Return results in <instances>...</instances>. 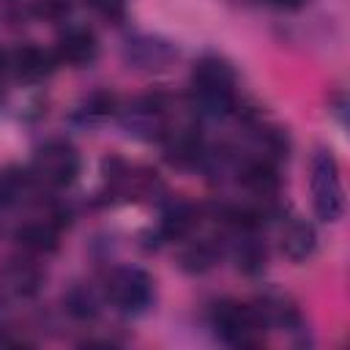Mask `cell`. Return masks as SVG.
<instances>
[{
  "mask_svg": "<svg viewBox=\"0 0 350 350\" xmlns=\"http://www.w3.org/2000/svg\"><path fill=\"white\" fill-rule=\"evenodd\" d=\"M194 104L208 115H227L235 107V71L230 60L219 55H205L191 68Z\"/></svg>",
  "mask_w": 350,
  "mask_h": 350,
  "instance_id": "1",
  "label": "cell"
},
{
  "mask_svg": "<svg viewBox=\"0 0 350 350\" xmlns=\"http://www.w3.org/2000/svg\"><path fill=\"white\" fill-rule=\"evenodd\" d=\"M216 334L232 347H254L262 342L265 320L257 306L238 301H219L211 312Z\"/></svg>",
  "mask_w": 350,
  "mask_h": 350,
  "instance_id": "2",
  "label": "cell"
},
{
  "mask_svg": "<svg viewBox=\"0 0 350 350\" xmlns=\"http://www.w3.org/2000/svg\"><path fill=\"white\" fill-rule=\"evenodd\" d=\"M312 202H314V213L323 221H336L345 211V191H342V180H339V167L336 159L331 156V150H317L312 159Z\"/></svg>",
  "mask_w": 350,
  "mask_h": 350,
  "instance_id": "3",
  "label": "cell"
},
{
  "mask_svg": "<svg viewBox=\"0 0 350 350\" xmlns=\"http://www.w3.org/2000/svg\"><path fill=\"white\" fill-rule=\"evenodd\" d=\"M77 172H79V153L68 142H60V139L41 145L33 156V164H30L33 180L52 186V189L74 183Z\"/></svg>",
  "mask_w": 350,
  "mask_h": 350,
  "instance_id": "4",
  "label": "cell"
},
{
  "mask_svg": "<svg viewBox=\"0 0 350 350\" xmlns=\"http://www.w3.org/2000/svg\"><path fill=\"white\" fill-rule=\"evenodd\" d=\"M104 290H107V298L118 309H123V312H142L150 304V298H153V279L142 268L123 265V268L109 271Z\"/></svg>",
  "mask_w": 350,
  "mask_h": 350,
  "instance_id": "5",
  "label": "cell"
},
{
  "mask_svg": "<svg viewBox=\"0 0 350 350\" xmlns=\"http://www.w3.org/2000/svg\"><path fill=\"white\" fill-rule=\"evenodd\" d=\"M57 57L55 52H46L41 46H19L11 57H8V68L16 74V79L22 82H41L44 77L52 74Z\"/></svg>",
  "mask_w": 350,
  "mask_h": 350,
  "instance_id": "6",
  "label": "cell"
},
{
  "mask_svg": "<svg viewBox=\"0 0 350 350\" xmlns=\"http://www.w3.org/2000/svg\"><path fill=\"white\" fill-rule=\"evenodd\" d=\"M96 52H98V41L88 27H68L55 46L57 63H68V66H85L96 57Z\"/></svg>",
  "mask_w": 350,
  "mask_h": 350,
  "instance_id": "7",
  "label": "cell"
},
{
  "mask_svg": "<svg viewBox=\"0 0 350 350\" xmlns=\"http://www.w3.org/2000/svg\"><path fill=\"white\" fill-rule=\"evenodd\" d=\"M36 180L30 175V167L8 164L0 170V205H16L33 191Z\"/></svg>",
  "mask_w": 350,
  "mask_h": 350,
  "instance_id": "8",
  "label": "cell"
},
{
  "mask_svg": "<svg viewBox=\"0 0 350 350\" xmlns=\"http://www.w3.org/2000/svg\"><path fill=\"white\" fill-rule=\"evenodd\" d=\"M282 252L290 260H306L314 252V230L301 219H290L282 227Z\"/></svg>",
  "mask_w": 350,
  "mask_h": 350,
  "instance_id": "9",
  "label": "cell"
},
{
  "mask_svg": "<svg viewBox=\"0 0 350 350\" xmlns=\"http://www.w3.org/2000/svg\"><path fill=\"white\" fill-rule=\"evenodd\" d=\"M0 276H3L5 290L16 293V295H33L41 284V271L27 260H11Z\"/></svg>",
  "mask_w": 350,
  "mask_h": 350,
  "instance_id": "10",
  "label": "cell"
},
{
  "mask_svg": "<svg viewBox=\"0 0 350 350\" xmlns=\"http://www.w3.org/2000/svg\"><path fill=\"white\" fill-rule=\"evenodd\" d=\"M172 55V46L159 38H137L129 46V60H134L139 68H164V63H170Z\"/></svg>",
  "mask_w": 350,
  "mask_h": 350,
  "instance_id": "11",
  "label": "cell"
},
{
  "mask_svg": "<svg viewBox=\"0 0 350 350\" xmlns=\"http://www.w3.org/2000/svg\"><path fill=\"white\" fill-rule=\"evenodd\" d=\"M16 241L30 252H52L57 246V221H27L16 230Z\"/></svg>",
  "mask_w": 350,
  "mask_h": 350,
  "instance_id": "12",
  "label": "cell"
},
{
  "mask_svg": "<svg viewBox=\"0 0 350 350\" xmlns=\"http://www.w3.org/2000/svg\"><path fill=\"white\" fill-rule=\"evenodd\" d=\"M241 180L249 191H254L257 197H271L276 189H279V178H276V170L268 159H257L252 164L243 167L241 172Z\"/></svg>",
  "mask_w": 350,
  "mask_h": 350,
  "instance_id": "13",
  "label": "cell"
},
{
  "mask_svg": "<svg viewBox=\"0 0 350 350\" xmlns=\"http://www.w3.org/2000/svg\"><path fill=\"white\" fill-rule=\"evenodd\" d=\"M197 221V211L191 202L186 200H175L164 208V216H161V232L167 238H180L186 235Z\"/></svg>",
  "mask_w": 350,
  "mask_h": 350,
  "instance_id": "14",
  "label": "cell"
},
{
  "mask_svg": "<svg viewBox=\"0 0 350 350\" xmlns=\"http://www.w3.org/2000/svg\"><path fill=\"white\" fill-rule=\"evenodd\" d=\"M216 262V249L208 243V241H200L194 246H189L183 254H180V265L186 271H205Z\"/></svg>",
  "mask_w": 350,
  "mask_h": 350,
  "instance_id": "15",
  "label": "cell"
},
{
  "mask_svg": "<svg viewBox=\"0 0 350 350\" xmlns=\"http://www.w3.org/2000/svg\"><path fill=\"white\" fill-rule=\"evenodd\" d=\"M68 312H71L74 317H93V314L98 312V298H96L93 290H88V287H77V290H71V295H68Z\"/></svg>",
  "mask_w": 350,
  "mask_h": 350,
  "instance_id": "16",
  "label": "cell"
},
{
  "mask_svg": "<svg viewBox=\"0 0 350 350\" xmlns=\"http://www.w3.org/2000/svg\"><path fill=\"white\" fill-rule=\"evenodd\" d=\"M93 8H98L101 14L107 16H120L123 8H126V0H88Z\"/></svg>",
  "mask_w": 350,
  "mask_h": 350,
  "instance_id": "17",
  "label": "cell"
},
{
  "mask_svg": "<svg viewBox=\"0 0 350 350\" xmlns=\"http://www.w3.org/2000/svg\"><path fill=\"white\" fill-rule=\"evenodd\" d=\"M271 3H276L279 8H301L306 0H271Z\"/></svg>",
  "mask_w": 350,
  "mask_h": 350,
  "instance_id": "18",
  "label": "cell"
},
{
  "mask_svg": "<svg viewBox=\"0 0 350 350\" xmlns=\"http://www.w3.org/2000/svg\"><path fill=\"white\" fill-rule=\"evenodd\" d=\"M5 66H8V60H5V57H3V55H0V74H3V71H5Z\"/></svg>",
  "mask_w": 350,
  "mask_h": 350,
  "instance_id": "19",
  "label": "cell"
}]
</instances>
